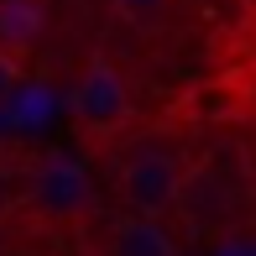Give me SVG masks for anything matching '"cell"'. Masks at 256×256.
Listing matches in <instances>:
<instances>
[{
	"instance_id": "277c9868",
	"label": "cell",
	"mask_w": 256,
	"mask_h": 256,
	"mask_svg": "<svg viewBox=\"0 0 256 256\" xmlns=\"http://www.w3.org/2000/svg\"><path fill=\"white\" fill-rule=\"evenodd\" d=\"M48 32V0H0V48L26 63Z\"/></svg>"
},
{
	"instance_id": "52a82bcc",
	"label": "cell",
	"mask_w": 256,
	"mask_h": 256,
	"mask_svg": "<svg viewBox=\"0 0 256 256\" xmlns=\"http://www.w3.org/2000/svg\"><path fill=\"white\" fill-rule=\"evenodd\" d=\"M21 74H26V63H21V58H10L6 48H0V110H6L10 94L21 89Z\"/></svg>"
},
{
	"instance_id": "8992f818",
	"label": "cell",
	"mask_w": 256,
	"mask_h": 256,
	"mask_svg": "<svg viewBox=\"0 0 256 256\" xmlns=\"http://www.w3.org/2000/svg\"><path fill=\"white\" fill-rule=\"evenodd\" d=\"M110 10L126 21V26H157L172 10V0H110Z\"/></svg>"
},
{
	"instance_id": "7a4b0ae2",
	"label": "cell",
	"mask_w": 256,
	"mask_h": 256,
	"mask_svg": "<svg viewBox=\"0 0 256 256\" xmlns=\"http://www.w3.org/2000/svg\"><path fill=\"white\" fill-rule=\"evenodd\" d=\"M188 188V157L172 146H142L115 168V194H120L126 214H172Z\"/></svg>"
},
{
	"instance_id": "6da1fadb",
	"label": "cell",
	"mask_w": 256,
	"mask_h": 256,
	"mask_svg": "<svg viewBox=\"0 0 256 256\" xmlns=\"http://www.w3.org/2000/svg\"><path fill=\"white\" fill-rule=\"evenodd\" d=\"M68 115H74V131L84 136V142H94V146L115 142V136L131 126V115H136L131 84H126V74L104 52H94L84 63L74 94H68Z\"/></svg>"
},
{
	"instance_id": "3957f363",
	"label": "cell",
	"mask_w": 256,
	"mask_h": 256,
	"mask_svg": "<svg viewBox=\"0 0 256 256\" xmlns=\"http://www.w3.org/2000/svg\"><path fill=\"white\" fill-rule=\"evenodd\" d=\"M26 209L42 220V225H78V220L94 214V178L78 157H42L32 168V183H26Z\"/></svg>"
},
{
	"instance_id": "5b68a950",
	"label": "cell",
	"mask_w": 256,
	"mask_h": 256,
	"mask_svg": "<svg viewBox=\"0 0 256 256\" xmlns=\"http://www.w3.org/2000/svg\"><path fill=\"white\" fill-rule=\"evenodd\" d=\"M104 256H172V236L162 230V220L152 214H126L110 230V246Z\"/></svg>"
}]
</instances>
